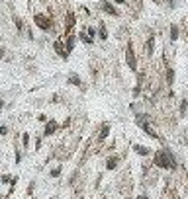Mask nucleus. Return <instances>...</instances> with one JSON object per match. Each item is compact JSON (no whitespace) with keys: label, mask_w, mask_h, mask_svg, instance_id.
<instances>
[{"label":"nucleus","mask_w":188,"mask_h":199,"mask_svg":"<svg viewBox=\"0 0 188 199\" xmlns=\"http://www.w3.org/2000/svg\"><path fill=\"white\" fill-rule=\"evenodd\" d=\"M37 119H39L41 123H47V117H45V115H43V113H41V115H37Z\"/></svg>","instance_id":"25"},{"label":"nucleus","mask_w":188,"mask_h":199,"mask_svg":"<svg viewBox=\"0 0 188 199\" xmlns=\"http://www.w3.org/2000/svg\"><path fill=\"white\" fill-rule=\"evenodd\" d=\"M75 41H77V35H73V33H67V35H65V47H67L69 53L75 49Z\"/></svg>","instance_id":"8"},{"label":"nucleus","mask_w":188,"mask_h":199,"mask_svg":"<svg viewBox=\"0 0 188 199\" xmlns=\"http://www.w3.org/2000/svg\"><path fill=\"white\" fill-rule=\"evenodd\" d=\"M4 109V100H0V111Z\"/></svg>","instance_id":"29"},{"label":"nucleus","mask_w":188,"mask_h":199,"mask_svg":"<svg viewBox=\"0 0 188 199\" xmlns=\"http://www.w3.org/2000/svg\"><path fill=\"white\" fill-rule=\"evenodd\" d=\"M20 160H22V152L16 150V164H20Z\"/></svg>","instance_id":"24"},{"label":"nucleus","mask_w":188,"mask_h":199,"mask_svg":"<svg viewBox=\"0 0 188 199\" xmlns=\"http://www.w3.org/2000/svg\"><path fill=\"white\" fill-rule=\"evenodd\" d=\"M98 35L102 37V41H104V39H108V29H106V26H104V24H100V27H98Z\"/></svg>","instance_id":"17"},{"label":"nucleus","mask_w":188,"mask_h":199,"mask_svg":"<svg viewBox=\"0 0 188 199\" xmlns=\"http://www.w3.org/2000/svg\"><path fill=\"white\" fill-rule=\"evenodd\" d=\"M114 4H121V6H124V4H126V0H114Z\"/></svg>","instance_id":"28"},{"label":"nucleus","mask_w":188,"mask_h":199,"mask_svg":"<svg viewBox=\"0 0 188 199\" xmlns=\"http://www.w3.org/2000/svg\"><path fill=\"white\" fill-rule=\"evenodd\" d=\"M153 162H155V166L165 168V170H175V168H176V158L172 156V152L169 149L157 150L155 156H153Z\"/></svg>","instance_id":"1"},{"label":"nucleus","mask_w":188,"mask_h":199,"mask_svg":"<svg viewBox=\"0 0 188 199\" xmlns=\"http://www.w3.org/2000/svg\"><path fill=\"white\" fill-rule=\"evenodd\" d=\"M67 82L73 84V86H77V88H82V80H81V76H78L77 72H71L69 78H67Z\"/></svg>","instance_id":"9"},{"label":"nucleus","mask_w":188,"mask_h":199,"mask_svg":"<svg viewBox=\"0 0 188 199\" xmlns=\"http://www.w3.org/2000/svg\"><path fill=\"white\" fill-rule=\"evenodd\" d=\"M53 47H55V53L59 55L61 59H69V51H67V47L63 45V41H61V39H57V41L53 43Z\"/></svg>","instance_id":"6"},{"label":"nucleus","mask_w":188,"mask_h":199,"mask_svg":"<svg viewBox=\"0 0 188 199\" xmlns=\"http://www.w3.org/2000/svg\"><path fill=\"white\" fill-rule=\"evenodd\" d=\"M133 150L139 154V156H149V152H151L147 146H143V145H135V146H133Z\"/></svg>","instance_id":"11"},{"label":"nucleus","mask_w":188,"mask_h":199,"mask_svg":"<svg viewBox=\"0 0 188 199\" xmlns=\"http://www.w3.org/2000/svg\"><path fill=\"white\" fill-rule=\"evenodd\" d=\"M78 39H81L82 43H86V45H90V43L94 41V39L90 37V35H88V31H86V29H82V31L78 33Z\"/></svg>","instance_id":"12"},{"label":"nucleus","mask_w":188,"mask_h":199,"mask_svg":"<svg viewBox=\"0 0 188 199\" xmlns=\"http://www.w3.org/2000/svg\"><path fill=\"white\" fill-rule=\"evenodd\" d=\"M126 63H127V69L137 70V59H135V53H133V43L131 41H129L127 47H126Z\"/></svg>","instance_id":"3"},{"label":"nucleus","mask_w":188,"mask_h":199,"mask_svg":"<svg viewBox=\"0 0 188 199\" xmlns=\"http://www.w3.org/2000/svg\"><path fill=\"white\" fill-rule=\"evenodd\" d=\"M100 10L110 14V16H118V8H114V4L108 2V0H102V2H100Z\"/></svg>","instance_id":"7"},{"label":"nucleus","mask_w":188,"mask_h":199,"mask_svg":"<svg viewBox=\"0 0 188 199\" xmlns=\"http://www.w3.org/2000/svg\"><path fill=\"white\" fill-rule=\"evenodd\" d=\"M75 24H77L75 12H67V16H65V33H71V29L75 27Z\"/></svg>","instance_id":"4"},{"label":"nucleus","mask_w":188,"mask_h":199,"mask_svg":"<svg viewBox=\"0 0 188 199\" xmlns=\"http://www.w3.org/2000/svg\"><path fill=\"white\" fill-rule=\"evenodd\" d=\"M61 170H63V166H57V168H53V170H51V178H57V176L61 174Z\"/></svg>","instance_id":"19"},{"label":"nucleus","mask_w":188,"mask_h":199,"mask_svg":"<svg viewBox=\"0 0 188 199\" xmlns=\"http://www.w3.org/2000/svg\"><path fill=\"white\" fill-rule=\"evenodd\" d=\"M4 135H8V127H6V125H0V137H4Z\"/></svg>","instance_id":"21"},{"label":"nucleus","mask_w":188,"mask_h":199,"mask_svg":"<svg viewBox=\"0 0 188 199\" xmlns=\"http://www.w3.org/2000/svg\"><path fill=\"white\" fill-rule=\"evenodd\" d=\"M167 84L169 86L175 84V70H172V69H167Z\"/></svg>","instance_id":"15"},{"label":"nucleus","mask_w":188,"mask_h":199,"mask_svg":"<svg viewBox=\"0 0 188 199\" xmlns=\"http://www.w3.org/2000/svg\"><path fill=\"white\" fill-rule=\"evenodd\" d=\"M33 187H35V183H33V182H32V183H30V187H27V193H30V195H32V193H33Z\"/></svg>","instance_id":"26"},{"label":"nucleus","mask_w":188,"mask_h":199,"mask_svg":"<svg viewBox=\"0 0 188 199\" xmlns=\"http://www.w3.org/2000/svg\"><path fill=\"white\" fill-rule=\"evenodd\" d=\"M186 107H188V102L182 100V104H180V115H184V113H186Z\"/></svg>","instance_id":"20"},{"label":"nucleus","mask_w":188,"mask_h":199,"mask_svg":"<svg viewBox=\"0 0 188 199\" xmlns=\"http://www.w3.org/2000/svg\"><path fill=\"white\" fill-rule=\"evenodd\" d=\"M171 39H172V41L178 39V26H176V24H171Z\"/></svg>","instance_id":"14"},{"label":"nucleus","mask_w":188,"mask_h":199,"mask_svg":"<svg viewBox=\"0 0 188 199\" xmlns=\"http://www.w3.org/2000/svg\"><path fill=\"white\" fill-rule=\"evenodd\" d=\"M126 199H129V197H126Z\"/></svg>","instance_id":"32"},{"label":"nucleus","mask_w":188,"mask_h":199,"mask_svg":"<svg viewBox=\"0 0 188 199\" xmlns=\"http://www.w3.org/2000/svg\"><path fill=\"white\" fill-rule=\"evenodd\" d=\"M22 145H24V149H26V146H30V135H27V133L22 135Z\"/></svg>","instance_id":"18"},{"label":"nucleus","mask_w":188,"mask_h":199,"mask_svg":"<svg viewBox=\"0 0 188 199\" xmlns=\"http://www.w3.org/2000/svg\"><path fill=\"white\" fill-rule=\"evenodd\" d=\"M59 129V123H57L55 119H49L47 123H45V129H43V137H51V135H55V131Z\"/></svg>","instance_id":"5"},{"label":"nucleus","mask_w":188,"mask_h":199,"mask_svg":"<svg viewBox=\"0 0 188 199\" xmlns=\"http://www.w3.org/2000/svg\"><path fill=\"white\" fill-rule=\"evenodd\" d=\"M137 199H147V195H139V197H137Z\"/></svg>","instance_id":"30"},{"label":"nucleus","mask_w":188,"mask_h":199,"mask_svg":"<svg viewBox=\"0 0 188 199\" xmlns=\"http://www.w3.org/2000/svg\"><path fill=\"white\" fill-rule=\"evenodd\" d=\"M86 31H88V35H90V37H96V29H94V27H88V29H86Z\"/></svg>","instance_id":"23"},{"label":"nucleus","mask_w":188,"mask_h":199,"mask_svg":"<svg viewBox=\"0 0 188 199\" xmlns=\"http://www.w3.org/2000/svg\"><path fill=\"white\" fill-rule=\"evenodd\" d=\"M108 131H110V125L104 123V125H102V129H100V133H98V141H104V139L108 137Z\"/></svg>","instance_id":"13"},{"label":"nucleus","mask_w":188,"mask_h":199,"mask_svg":"<svg viewBox=\"0 0 188 199\" xmlns=\"http://www.w3.org/2000/svg\"><path fill=\"white\" fill-rule=\"evenodd\" d=\"M4 55H6V49H4V47H0V59H4Z\"/></svg>","instance_id":"27"},{"label":"nucleus","mask_w":188,"mask_h":199,"mask_svg":"<svg viewBox=\"0 0 188 199\" xmlns=\"http://www.w3.org/2000/svg\"><path fill=\"white\" fill-rule=\"evenodd\" d=\"M118 164H120V156H110L108 162H106V168H108V170H116Z\"/></svg>","instance_id":"10"},{"label":"nucleus","mask_w":188,"mask_h":199,"mask_svg":"<svg viewBox=\"0 0 188 199\" xmlns=\"http://www.w3.org/2000/svg\"><path fill=\"white\" fill-rule=\"evenodd\" d=\"M2 2H4V0H2Z\"/></svg>","instance_id":"33"},{"label":"nucleus","mask_w":188,"mask_h":199,"mask_svg":"<svg viewBox=\"0 0 188 199\" xmlns=\"http://www.w3.org/2000/svg\"><path fill=\"white\" fill-rule=\"evenodd\" d=\"M14 24H16V29H18V33H24V24H22V18L14 16Z\"/></svg>","instance_id":"16"},{"label":"nucleus","mask_w":188,"mask_h":199,"mask_svg":"<svg viewBox=\"0 0 188 199\" xmlns=\"http://www.w3.org/2000/svg\"><path fill=\"white\" fill-rule=\"evenodd\" d=\"M49 199H53V197H49Z\"/></svg>","instance_id":"31"},{"label":"nucleus","mask_w":188,"mask_h":199,"mask_svg":"<svg viewBox=\"0 0 188 199\" xmlns=\"http://www.w3.org/2000/svg\"><path fill=\"white\" fill-rule=\"evenodd\" d=\"M12 178H14V176H8V174H6V176H2V178H0V182L8 183V182H12Z\"/></svg>","instance_id":"22"},{"label":"nucleus","mask_w":188,"mask_h":199,"mask_svg":"<svg viewBox=\"0 0 188 199\" xmlns=\"http://www.w3.org/2000/svg\"><path fill=\"white\" fill-rule=\"evenodd\" d=\"M33 24L37 26L41 31H49V29L53 27V20L47 16V14H41V12H37L33 16Z\"/></svg>","instance_id":"2"}]
</instances>
